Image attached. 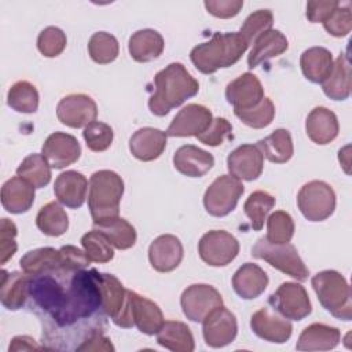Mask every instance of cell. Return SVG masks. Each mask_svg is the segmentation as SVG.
I'll use <instances>...</instances> for the list:
<instances>
[{
	"mask_svg": "<svg viewBox=\"0 0 352 352\" xmlns=\"http://www.w3.org/2000/svg\"><path fill=\"white\" fill-rule=\"evenodd\" d=\"M118 41L117 38L106 32H96L88 41V52L94 62L106 65L118 56Z\"/></svg>",
	"mask_w": 352,
	"mask_h": 352,
	"instance_id": "obj_42",
	"label": "cell"
},
{
	"mask_svg": "<svg viewBox=\"0 0 352 352\" xmlns=\"http://www.w3.org/2000/svg\"><path fill=\"white\" fill-rule=\"evenodd\" d=\"M275 312L290 320H302L312 311L305 287L297 282H283L268 298Z\"/></svg>",
	"mask_w": 352,
	"mask_h": 352,
	"instance_id": "obj_10",
	"label": "cell"
},
{
	"mask_svg": "<svg viewBox=\"0 0 352 352\" xmlns=\"http://www.w3.org/2000/svg\"><path fill=\"white\" fill-rule=\"evenodd\" d=\"M234 113L245 125L260 129L268 126L272 122L275 116V106L270 98L264 96L257 106L248 110H234Z\"/></svg>",
	"mask_w": 352,
	"mask_h": 352,
	"instance_id": "obj_44",
	"label": "cell"
},
{
	"mask_svg": "<svg viewBox=\"0 0 352 352\" xmlns=\"http://www.w3.org/2000/svg\"><path fill=\"white\" fill-rule=\"evenodd\" d=\"M297 205L307 220L323 221L334 213L336 192L326 182L312 180L300 188Z\"/></svg>",
	"mask_w": 352,
	"mask_h": 352,
	"instance_id": "obj_8",
	"label": "cell"
},
{
	"mask_svg": "<svg viewBox=\"0 0 352 352\" xmlns=\"http://www.w3.org/2000/svg\"><path fill=\"white\" fill-rule=\"evenodd\" d=\"M66 43H67L66 34L63 33L62 29L56 26L45 28L44 30L40 32L37 37V48L47 58H54L60 55L66 48Z\"/></svg>",
	"mask_w": 352,
	"mask_h": 352,
	"instance_id": "obj_47",
	"label": "cell"
},
{
	"mask_svg": "<svg viewBox=\"0 0 352 352\" xmlns=\"http://www.w3.org/2000/svg\"><path fill=\"white\" fill-rule=\"evenodd\" d=\"M312 287L322 307L334 318L351 320L352 301L346 279L334 270H324L312 276Z\"/></svg>",
	"mask_w": 352,
	"mask_h": 352,
	"instance_id": "obj_5",
	"label": "cell"
},
{
	"mask_svg": "<svg viewBox=\"0 0 352 352\" xmlns=\"http://www.w3.org/2000/svg\"><path fill=\"white\" fill-rule=\"evenodd\" d=\"M287 48H289V43L286 36L276 29H270L261 33L253 41V47L248 55V66L250 69H254L260 63L271 58L279 56Z\"/></svg>",
	"mask_w": 352,
	"mask_h": 352,
	"instance_id": "obj_28",
	"label": "cell"
},
{
	"mask_svg": "<svg viewBox=\"0 0 352 352\" xmlns=\"http://www.w3.org/2000/svg\"><path fill=\"white\" fill-rule=\"evenodd\" d=\"M34 202V187L19 176L8 179L1 187V205L14 214L28 212Z\"/></svg>",
	"mask_w": 352,
	"mask_h": 352,
	"instance_id": "obj_27",
	"label": "cell"
},
{
	"mask_svg": "<svg viewBox=\"0 0 352 352\" xmlns=\"http://www.w3.org/2000/svg\"><path fill=\"white\" fill-rule=\"evenodd\" d=\"M81 245L91 261L107 263L114 257V246L98 230H92L84 234L81 238Z\"/></svg>",
	"mask_w": 352,
	"mask_h": 352,
	"instance_id": "obj_43",
	"label": "cell"
},
{
	"mask_svg": "<svg viewBox=\"0 0 352 352\" xmlns=\"http://www.w3.org/2000/svg\"><path fill=\"white\" fill-rule=\"evenodd\" d=\"M128 50L136 62H150L162 54L164 38L154 29H140L131 36Z\"/></svg>",
	"mask_w": 352,
	"mask_h": 352,
	"instance_id": "obj_31",
	"label": "cell"
},
{
	"mask_svg": "<svg viewBox=\"0 0 352 352\" xmlns=\"http://www.w3.org/2000/svg\"><path fill=\"white\" fill-rule=\"evenodd\" d=\"M44 349V346H40L32 337L29 336H16L11 340V344L8 346L10 352L14 351H38Z\"/></svg>",
	"mask_w": 352,
	"mask_h": 352,
	"instance_id": "obj_56",
	"label": "cell"
},
{
	"mask_svg": "<svg viewBox=\"0 0 352 352\" xmlns=\"http://www.w3.org/2000/svg\"><path fill=\"white\" fill-rule=\"evenodd\" d=\"M36 224L43 234L48 236H60L69 228V217L58 202H48L38 210Z\"/></svg>",
	"mask_w": 352,
	"mask_h": 352,
	"instance_id": "obj_39",
	"label": "cell"
},
{
	"mask_svg": "<svg viewBox=\"0 0 352 352\" xmlns=\"http://www.w3.org/2000/svg\"><path fill=\"white\" fill-rule=\"evenodd\" d=\"M164 315L160 307L138 294L136 292L126 290V304L121 315L114 320V323L124 329H131L136 326L140 333L147 336L157 334L164 324Z\"/></svg>",
	"mask_w": 352,
	"mask_h": 352,
	"instance_id": "obj_7",
	"label": "cell"
},
{
	"mask_svg": "<svg viewBox=\"0 0 352 352\" xmlns=\"http://www.w3.org/2000/svg\"><path fill=\"white\" fill-rule=\"evenodd\" d=\"M19 265L23 272L30 275L50 272L62 267L60 252L55 250L54 248H38L29 250L19 260Z\"/></svg>",
	"mask_w": 352,
	"mask_h": 352,
	"instance_id": "obj_36",
	"label": "cell"
},
{
	"mask_svg": "<svg viewBox=\"0 0 352 352\" xmlns=\"http://www.w3.org/2000/svg\"><path fill=\"white\" fill-rule=\"evenodd\" d=\"M88 180L77 170H66L60 173L54 184V192L58 201L70 208L77 209L82 206L87 198Z\"/></svg>",
	"mask_w": 352,
	"mask_h": 352,
	"instance_id": "obj_22",
	"label": "cell"
},
{
	"mask_svg": "<svg viewBox=\"0 0 352 352\" xmlns=\"http://www.w3.org/2000/svg\"><path fill=\"white\" fill-rule=\"evenodd\" d=\"M349 150H351V146H345L338 151V160L346 173H349V157H351Z\"/></svg>",
	"mask_w": 352,
	"mask_h": 352,
	"instance_id": "obj_57",
	"label": "cell"
},
{
	"mask_svg": "<svg viewBox=\"0 0 352 352\" xmlns=\"http://www.w3.org/2000/svg\"><path fill=\"white\" fill-rule=\"evenodd\" d=\"M84 140L87 143V147L92 151H104L107 150L114 138L113 128L102 121H94L88 124L82 131Z\"/></svg>",
	"mask_w": 352,
	"mask_h": 352,
	"instance_id": "obj_46",
	"label": "cell"
},
{
	"mask_svg": "<svg viewBox=\"0 0 352 352\" xmlns=\"http://www.w3.org/2000/svg\"><path fill=\"white\" fill-rule=\"evenodd\" d=\"M212 120L213 116L208 107L197 103H190L175 116L166 129V135L172 138H197L208 129Z\"/></svg>",
	"mask_w": 352,
	"mask_h": 352,
	"instance_id": "obj_15",
	"label": "cell"
},
{
	"mask_svg": "<svg viewBox=\"0 0 352 352\" xmlns=\"http://www.w3.org/2000/svg\"><path fill=\"white\" fill-rule=\"evenodd\" d=\"M258 148L268 161L275 164L287 162L294 153L290 132L286 129H275L271 135L257 142Z\"/></svg>",
	"mask_w": 352,
	"mask_h": 352,
	"instance_id": "obj_34",
	"label": "cell"
},
{
	"mask_svg": "<svg viewBox=\"0 0 352 352\" xmlns=\"http://www.w3.org/2000/svg\"><path fill=\"white\" fill-rule=\"evenodd\" d=\"M326 32L334 37H344L352 29V15L351 4H340L323 22Z\"/></svg>",
	"mask_w": 352,
	"mask_h": 352,
	"instance_id": "obj_49",
	"label": "cell"
},
{
	"mask_svg": "<svg viewBox=\"0 0 352 352\" xmlns=\"http://www.w3.org/2000/svg\"><path fill=\"white\" fill-rule=\"evenodd\" d=\"M16 176L30 183L34 188H43L51 180V165L43 154L28 155L16 168Z\"/></svg>",
	"mask_w": 352,
	"mask_h": 352,
	"instance_id": "obj_38",
	"label": "cell"
},
{
	"mask_svg": "<svg viewBox=\"0 0 352 352\" xmlns=\"http://www.w3.org/2000/svg\"><path fill=\"white\" fill-rule=\"evenodd\" d=\"M272 23L274 16L270 10H257L245 19L239 33L246 38L249 44H252L261 33L272 29Z\"/></svg>",
	"mask_w": 352,
	"mask_h": 352,
	"instance_id": "obj_48",
	"label": "cell"
},
{
	"mask_svg": "<svg viewBox=\"0 0 352 352\" xmlns=\"http://www.w3.org/2000/svg\"><path fill=\"white\" fill-rule=\"evenodd\" d=\"M124 180L113 170L102 169L92 173L88 183V208L94 223L118 217Z\"/></svg>",
	"mask_w": 352,
	"mask_h": 352,
	"instance_id": "obj_4",
	"label": "cell"
},
{
	"mask_svg": "<svg viewBox=\"0 0 352 352\" xmlns=\"http://www.w3.org/2000/svg\"><path fill=\"white\" fill-rule=\"evenodd\" d=\"M264 166V157L257 144H242L227 157V168L232 177L238 180H256Z\"/></svg>",
	"mask_w": 352,
	"mask_h": 352,
	"instance_id": "obj_16",
	"label": "cell"
},
{
	"mask_svg": "<svg viewBox=\"0 0 352 352\" xmlns=\"http://www.w3.org/2000/svg\"><path fill=\"white\" fill-rule=\"evenodd\" d=\"M199 91L198 81L180 62L169 63L154 77V92L148 99V109L154 116H165L179 107Z\"/></svg>",
	"mask_w": 352,
	"mask_h": 352,
	"instance_id": "obj_2",
	"label": "cell"
},
{
	"mask_svg": "<svg viewBox=\"0 0 352 352\" xmlns=\"http://www.w3.org/2000/svg\"><path fill=\"white\" fill-rule=\"evenodd\" d=\"M94 230L102 232L110 243L120 250L129 249L136 242V231L133 226L120 216L100 223H94Z\"/></svg>",
	"mask_w": 352,
	"mask_h": 352,
	"instance_id": "obj_35",
	"label": "cell"
},
{
	"mask_svg": "<svg viewBox=\"0 0 352 352\" xmlns=\"http://www.w3.org/2000/svg\"><path fill=\"white\" fill-rule=\"evenodd\" d=\"M16 226L7 217L0 221V264H6L16 252Z\"/></svg>",
	"mask_w": 352,
	"mask_h": 352,
	"instance_id": "obj_51",
	"label": "cell"
},
{
	"mask_svg": "<svg viewBox=\"0 0 352 352\" xmlns=\"http://www.w3.org/2000/svg\"><path fill=\"white\" fill-rule=\"evenodd\" d=\"M202 334L206 345L221 348L231 344L238 333L235 315L226 307L213 309L202 322Z\"/></svg>",
	"mask_w": 352,
	"mask_h": 352,
	"instance_id": "obj_14",
	"label": "cell"
},
{
	"mask_svg": "<svg viewBox=\"0 0 352 352\" xmlns=\"http://www.w3.org/2000/svg\"><path fill=\"white\" fill-rule=\"evenodd\" d=\"M157 342L173 352H192L194 336L190 327L179 320H166L157 333Z\"/></svg>",
	"mask_w": 352,
	"mask_h": 352,
	"instance_id": "obj_32",
	"label": "cell"
},
{
	"mask_svg": "<svg viewBox=\"0 0 352 352\" xmlns=\"http://www.w3.org/2000/svg\"><path fill=\"white\" fill-rule=\"evenodd\" d=\"M252 256L254 258L267 261L271 267L300 282L308 279L309 270L305 267L297 249L289 242L272 243L265 236H263L257 239V242L252 248Z\"/></svg>",
	"mask_w": 352,
	"mask_h": 352,
	"instance_id": "obj_6",
	"label": "cell"
},
{
	"mask_svg": "<svg viewBox=\"0 0 352 352\" xmlns=\"http://www.w3.org/2000/svg\"><path fill=\"white\" fill-rule=\"evenodd\" d=\"M82 351H114V346L110 341V338L104 337V334H98L95 337H92L91 340L85 341L84 344H81L78 348H77V352H82Z\"/></svg>",
	"mask_w": 352,
	"mask_h": 352,
	"instance_id": "obj_55",
	"label": "cell"
},
{
	"mask_svg": "<svg viewBox=\"0 0 352 352\" xmlns=\"http://www.w3.org/2000/svg\"><path fill=\"white\" fill-rule=\"evenodd\" d=\"M231 135H232V125L230 124V121L223 117H216L212 120L208 129L201 135H198L197 139L206 146L216 147V146H220L226 139L231 138Z\"/></svg>",
	"mask_w": 352,
	"mask_h": 352,
	"instance_id": "obj_50",
	"label": "cell"
},
{
	"mask_svg": "<svg viewBox=\"0 0 352 352\" xmlns=\"http://www.w3.org/2000/svg\"><path fill=\"white\" fill-rule=\"evenodd\" d=\"M340 6V1L334 0H312L307 3V18L309 22H324L329 15Z\"/></svg>",
	"mask_w": 352,
	"mask_h": 352,
	"instance_id": "obj_53",
	"label": "cell"
},
{
	"mask_svg": "<svg viewBox=\"0 0 352 352\" xmlns=\"http://www.w3.org/2000/svg\"><path fill=\"white\" fill-rule=\"evenodd\" d=\"M300 66L307 80L315 84H322L330 76L334 60L329 50L323 47H311L301 54Z\"/></svg>",
	"mask_w": 352,
	"mask_h": 352,
	"instance_id": "obj_30",
	"label": "cell"
},
{
	"mask_svg": "<svg viewBox=\"0 0 352 352\" xmlns=\"http://www.w3.org/2000/svg\"><path fill=\"white\" fill-rule=\"evenodd\" d=\"M180 305L187 319L202 323L213 309L223 305V297L210 285L194 283L182 293Z\"/></svg>",
	"mask_w": 352,
	"mask_h": 352,
	"instance_id": "obj_12",
	"label": "cell"
},
{
	"mask_svg": "<svg viewBox=\"0 0 352 352\" xmlns=\"http://www.w3.org/2000/svg\"><path fill=\"white\" fill-rule=\"evenodd\" d=\"M341 340V333L337 327L323 323H312L300 334L296 349L298 351H330L334 349Z\"/></svg>",
	"mask_w": 352,
	"mask_h": 352,
	"instance_id": "obj_29",
	"label": "cell"
},
{
	"mask_svg": "<svg viewBox=\"0 0 352 352\" xmlns=\"http://www.w3.org/2000/svg\"><path fill=\"white\" fill-rule=\"evenodd\" d=\"M7 104L18 113H36L38 109V92L29 81H18L8 89Z\"/></svg>",
	"mask_w": 352,
	"mask_h": 352,
	"instance_id": "obj_40",
	"label": "cell"
},
{
	"mask_svg": "<svg viewBox=\"0 0 352 352\" xmlns=\"http://www.w3.org/2000/svg\"><path fill=\"white\" fill-rule=\"evenodd\" d=\"M326 96L333 100H345L351 95V65L346 54H341L334 62L330 76L322 82Z\"/></svg>",
	"mask_w": 352,
	"mask_h": 352,
	"instance_id": "obj_33",
	"label": "cell"
},
{
	"mask_svg": "<svg viewBox=\"0 0 352 352\" xmlns=\"http://www.w3.org/2000/svg\"><path fill=\"white\" fill-rule=\"evenodd\" d=\"M268 286V275L265 271L253 263H245L232 276V287L243 300L257 298Z\"/></svg>",
	"mask_w": 352,
	"mask_h": 352,
	"instance_id": "obj_25",
	"label": "cell"
},
{
	"mask_svg": "<svg viewBox=\"0 0 352 352\" xmlns=\"http://www.w3.org/2000/svg\"><path fill=\"white\" fill-rule=\"evenodd\" d=\"M204 4L208 12L217 18L235 16L243 7L242 0H209V1H205Z\"/></svg>",
	"mask_w": 352,
	"mask_h": 352,
	"instance_id": "obj_54",
	"label": "cell"
},
{
	"mask_svg": "<svg viewBox=\"0 0 352 352\" xmlns=\"http://www.w3.org/2000/svg\"><path fill=\"white\" fill-rule=\"evenodd\" d=\"M238 239L224 230H212L204 234L198 243L199 257L212 267L230 264L238 256Z\"/></svg>",
	"mask_w": 352,
	"mask_h": 352,
	"instance_id": "obj_11",
	"label": "cell"
},
{
	"mask_svg": "<svg viewBox=\"0 0 352 352\" xmlns=\"http://www.w3.org/2000/svg\"><path fill=\"white\" fill-rule=\"evenodd\" d=\"M166 132L144 126L138 129L129 139V150L132 155L140 161L157 160L166 147Z\"/></svg>",
	"mask_w": 352,
	"mask_h": 352,
	"instance_id": "obj_23",
	"label": "cell"
},
{
	"mask_svg": "<svg viewBox=\"0 0 352 352\" xmlns=\"http://www.w3.org/2000/svg\"><path fill=\"white\" fill-rule=\"evenodd\" d=\"M103 308L113 322L121 315L126 304V289L111 274H102Z\"/></svg>",
	"mask_w": 352,
	"mask_h": 352,
	"instance_id": "obj_37",
	"label": "cell"
},
{
	"mask_svg": "<svg viewBox=\"0 0 352 352\" xmlns=\"http://www.w3.org/2000/svg\"><path fill=\"white\" fill-rule=\"evenodd\" d=\"M294 235V221L287 212L276 210L267 219L265 238L272 243L290 242Z\"/></svg>",
	"mask_w": 352,
	"mask_h": 352,
	"instance_id": "obj_45",
	"label": "cell"
},
{
	"mask_svg": "<svg viewBox=\"0 0 352 352\" xmlns=\"http://www.w3.org/2000/svg\"><path fill=\"white\" fill-rule=\"evenodd\" d=\"M41 154L48 160L52 168L62 169L74 164L80 158L81 146L73 135L54 132L45 139Z\"/></svg>",
	"mask_w": 352,
	"mask_h": 352,
	"instance_id": "obj_17",
	"label": "cell"
},
{
	"mask_svg": "<svg viewBox=\"0 0 352 352\" xmlns=\"http://www.w3.org/2000/svg\"><path fill=\"white\" fill-rule=\"evenodd\" d=\"M60 252V257H62V267L66 270H84L89 265L91 260L88 258V256L85 254V252H82L81 249L72 246V245H66L62 246L59 249Z\"/></svg>",
	"mask_w": 352,
	"mask_h": 352,
	"instance_id": "obj_52",
	"label": "cell"
},
{
	"mask_svg": "<svg viewBox=\"0 0 352 352\" xmlns=\"http://www.w3.org/2000/svg\"><path fill=\"white\" fill-rule=\"evenodd\" d=\"M275 205V198L267 191H254L252 192L243 204L245 214L249 217L252 228L254 231H260L267 220L268 213Z\"/></svg>",
	"mask_w": 352,
	"mask_h": 352,
	"instance_id": "obj_41",
	"label": "cell"
},
{
	"mask_svg": "<svg viewBox=\"0 0 352 352\" xmlns=\"http://www.w3.org/2000/svg\"><path fill=\"white\" fill-rule=\"evenodd\" d=\"M264 98V88L253 73H243L226 88V99L234 110H248L257 106Z\"/></svg>",
	"mask_w": 352,
	"mask_h": 352,
	"instance_id": "obj_18",
	"label": "cell"
},
{
	"mask_svg": "<svg viewBox=\"0 0 352 352\" xmlns=\"http://www.w3.org/2000/svg\"><path fill=\"white\" fill-rule=\"evenodd\" d=\"M249 43L239 32H216L209 41L195 45L190 52L194 66L204 74H212L219 69L236 63L248 50Z\"/></svg>",
	"mask_w": 352,
	"mask_h": 352,
	"instance_id": "obj_3",
	"label": "cell"
},
{
	"mask_svg": "<svg viewBox=\"0 0 352 352\" xmlns=\"http://www.w3.org/2000/svg\"><path fill=\"white\" fill-rule=\"evenodd\" d=\"M243 194V184L231 175H221L206 188L204 206L210 216L224 217L231 213Z\"/></svg>",
	"mask_w": 352,
	"mask_h": 352,
	"instance_id": "obj_9",
	"label": "cell"
},
{
	"mask_svg": "<svg viewBox=\"0 0 352 352\" xmlns=\"http://www.w3.org/2000/svg\"><path fill=\"white\" fill-rule=\"evenodd\" d=\"M40 322L41 344L50 351H77L85 341L104 334L107 315L102 298V272L95 268L72 271L60 305Z\"/></svg>",
	"mask_w": 352,
	"mask_h": 352,
	"instance_id": "obj_1",
	"label": "cell"
},
{
	"mask_svg": "<svg viewBox=\"0 0 352 352\" xmlns=\"http://www.w3.org/2000/svg\"><path fill=\"white\" fill-rule=\"evenodd\" d=\"M29 279L30 275L26 272H8L1 270L0 300L7 309L16 311L26 307L29 298Z\"/></svg>",
	"mask_w": 352,
	"mask_h": 352,
	"instance_id": "obj_24",
	"label": "cell"
},
{
	"mask_svg": "<svg viewBox=\"0 0 352 352\" xmlns=\"http://www.w3.org/2000/svg\"><path fill=\"white\" fill-rule=\"evenodd\" d=\"M148 260L158 272H170L183 260V246L177 236L165 234L155 238L148 248Z\"/></svg>",
	"mask_w": 352,
	"mask_h": 352,
	"instance_id": "obj_20",
	"label": "cell"
},
{
	"mask_svg": "<svg viewBox=\"0 0 352 352\" xmlns=\"http://www.w3.org/2000/svg\"><path fill=\"white\" fill-rule=\"evenodd\" d=\"M213 165V155L192 144L179 147L173 155V166L187 177H201L208 173Z\"/></svg>",
	"mask_w": 352,
	"mask_h": 352,
	"instance_id": "obj_21",
	"label": "cell"
},
{
	"mask_svg": "<svg viewBox=\"0 0 352 352\" xmlns=\"http://www.w3.org/2000/svg\"><path fill=\"white\" fill-rule=\"evenodd\" d=\"M308 138L316 144H327L338 136L340 125L337 116L327 107L318 106L311 110L305 121Z\"/></svg>",
	"mask_w": 352,
	"mask_h": 352,
	"instance_id": "obj_26",
	"label": "cell"
},
{
	"mask_svg": "<svg viewBox=\"0 0 352 352\" xmlns=\"http://www.w3.org/2000/svg\"><path fill=\"white\" fill-rule=\"evenodd\" d=\"M250 327L257 337L275 344L286 342L293 333V326L289 319L272 314L265 307L252 315Z\"/></svg>",
	"mask_w": 352,
	"mask_h": 352,
	"instance_id": "obj_19",
	"label": "cell"
},
{
	"mask_svg": "<svg viewBox=\"0 0 352 352\" xmlns=\"http://www.w3.org/2000/svg\"><path fill=\"white\" fill-rule=\"evenodd\" d=\"M98 107L95 100L84 94H72L62 98L56 106L58 120L70 128H85L96 121Z\"/></svg>",
	"mask_w": 352,
	"mask_h": 352,
	"instance_id": "obj_13",
	"label": "cell"
}]
</instances>
